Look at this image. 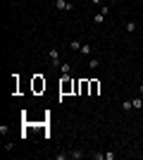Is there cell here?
<instances>
[{"mask_svg": "<svg viewBox=\"0 0 143 160\" xmlns=\"http://www.w3.org/2000/svg\"><path fill=\"white\" fill-rule=\"evenodd\" d=\"M138 93H141V96H143V86H138Z\"/></svg>", "mask_w": 143, "mask_h": 160, "instance_id": "e0dca14e", "label": "cell"}, {"mask_svg": "<svg viewBox=\"0 0 143 160\" xmlns=\"http://www.w3.org/2000/svg\"><path fill=\"white\" fill-rule=\"evenodd\" d=\"M124 29H126V33H134V31H136V22H126Z\"/></svg>", "mask_w": 143, "mask_h": 160, "instance_id": "ba28073f", "label": "cell"}, {"mask_svg": "<svg viewBox=\"0 0 143 160\" xmlns=\"http://www.w3.org/2000/svg\"><path fill=\"white\" fill-rule=\"evenodd\" d=\"M98 91H100V84L98 81H91V96H96Z\"/></svg>", "mask_w": 143, "mask_h": 160, "instance_id": "9c48e42d", "label": "cell"}, {"mask_svg": "<svg viewBox=\"0 0 143 160\" xmlns=\"http://www.w3.org/2000/svg\"><path fill=\"white\" fill-rule=\"evenodd\" d=\"M48 58H50V64H53V67H60V50H57V48H50Z\"/></svg>", "mask_w": 143, "mask_h": 160, "instance_id": "3957f363", "label": "cell"}, {"mask_svg": "<svg viewBox=\"0 0 143 160\" xmlns=\"http://www.w3.org/2000/svg\"><path fill=\"white\" fill-rule=\"evenodd\" d=\"M60 72H62V77H69L72 64H69V62H62V64H60Z\"/></svg>", "mask_w": 143, "mask_h": 160, "instance_id": "8992f818", "label": "cell"}, {"mask_svg": "<svg viewBox=\"0 0 143 160\" xmlns=\"http://www.w3.org/2000/svg\"><path fill=\"white\" fill-rule=\"evenodd\" d=\"M93 22H96V24H103V22H105V14H103V12H98V14L93 17Z\"/></svg>", "mask_w": 143, "mask_h": 160, "instance_id": "30bf717a", "label": "cell"}, {"mask_svg": "<svg viewBox=\"0 0 143 160\" xmlns=\"http://www.w3.org/2000/svg\"><path fill=\"white\" fill-rule=\"evenodd\" d=\"M55 7H57V10H72L74 5H72L69 0H55Z\"/></svg>", "mask_w": 143, "mask_h": 160, "instance_id": "5b68a950", "label": "cell"}, {"mask_svg": "<svg viewBox=\"0 0 143 160\" xmlns=\"http://www.w3.org/2000/svg\"><path fill=\"white\" fill-rule=\"evenodd\" d=\"M34 91L36 93L45 91V79H43V77H34Z\"/></svg>", "mask_w": 143, "mask_h": 160, "instance_id": "277c9868", "label": "cell"}, {"mask_svg": "<svg viewBox=\"0 0 143 160\" xmlns=\"http://www.w3.org/2000/svg\"><path fill=\"white\" fill-rule=\"evenodd\" d=\"M131 103H134V108H136V110H141V108H143V98H134Z\"/></svg>", "mask_w": 143, "mask_h": 160, "instance_id": "8fae6325", "label": "cell"}, {"mask_svg": "<svg viewBox=\"0 0 143 160\" xmlns=\"http://www.w3.org/2000/svg\"><path fill=\"white\" fill-rule=\"evenodd\" d=\"M122 108H124V112H129V110L134 108V103H131V100H124V103H122Z\"/></svg>", "mask_w": 143, "mask_h": 160, "instance_id": "4fadbf2b", "label": "cell"}, {"mask_svg": "<svg viewBox=\"0 0 143 160\" xmlns=\"http://www.w3.org/2000/svg\"><path fill=\"white\" fill-rule=\"evenodd\" d=\"M91 2H93V5H103V0H91Z\"/></svg>", "mask_w": 143, "mask_h": 160, "instance_id": "2e32d148", "label": "cell"}, {"mask_svg": "<svg viewBox=\"0 0 143 160\" xmlns=\"http://www.w3.org/2000/svg\"><path fill=\"white\" fill-rule=\"evenodd\" d=\"M76 93H81V96H86V93H91V81L88 79H76Z\"/></svg>", "mask_w": 143, "mask_h": 160, "instance_id": "7a4b0ae2", "label": "cell"}, {"mask_svg": "<svg viewBox=\"0 0 143 160\" xmlns=\"http://www.w3.org/2000/svg\"><path fill=\"white\" fill-rule=\"evenodd\" d=\"M100 12L107 17V14H110V5H100Z\"/></svg>", "mask_w": 143, "mask_h": 160, "instance_id": "9a60e30c", "label": "cell"}, {"mask_svg": "<svg viewBox=\"0 0 143 160\" xmlns=\"http://www.w3.org/2000/svg\"><path fill=\"white\" fill-rule=\"evenodd\" d=\"M88 67H91V69H98V67H100V62H98L96 58H91V60H88Z\"/></svg>", "mask_w": 143, "mask_h": 160, "instance_id": "7c38bea8", "label": "cell"}, {"mask_svg": "<svg viewBox=\"0 0 143 160\" xmlns=\"http://www.w3.org/2000/svg\"><path fill=\"white\" fill-rule=\"evenodd\" d=\"M60 93H62V96L76 93V81H74L72 77H62V81H60Z\"/></svg>", "mask_w": 143, "mask_h": 160, "instance_id": "6da1fadb", "label": "cell"}, {"mask_svg": "<svg viewBox=\"0 0 143 160\" xmlns=\"http://www.w3.org/2000/svg\"><path fill=\"white\" fill-rule=\"evenodd\" d=\"M91 53H93V48H91L88 43H81V55H86V58H88Z\"/></svg>", "mask_w": 143, "mask_h": 160, "instance_id": "52a82bcc", "label": "cell"}, {"mask_svg": "<svg viewBox=\"0 0 143 160\" xmlns=\"http://www.w3.org/2000/svg\"><path fill=\"white\" fill-rule=\"evenodd\" d=\"M69 48H72V50H81V43H79V41H72Z\"/></svg>", "mask_w": 143, "mask_h": 160, "instance_id": "5bb4252c", "label": "cell"}]
</instances>
